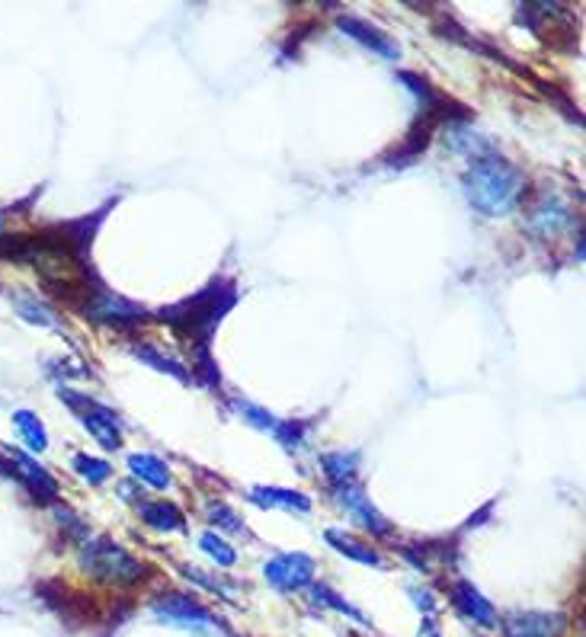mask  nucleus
Segmentation results:
<instances>
[{
  "label": "nucleus",
  "mask_w": 586,
  "mask_h": 637,
  "mask_svg": "<svg viewBox=\"0 0 586 637\" xmlns=\"http://www.w3.org/2000/svg\"><path fill=\"white\" fill-rule=\"evenodd\" d=\"M237 289L228 279H215L202 291H196L192 298L179 301L174 308L161 311V321L171 324L179 340H186L192 352L196 349H209L212 344V330L219 327V321L235 308Z\"/></svg>",
  "instance_id": "obj_1"
},
{
  "label": "nucleus",
  "mask_w": 586,
  "mask_h": 637,
  "mask_svg": "<svg viewBox=\"0 0 586 637\" xmlns=\"http://www.w3.org/2000/svg\"><path fill=\"white\" fill-rule=\"evenodd\" d=\"M465 183V196L481 215H510L523 196H526V179L523 174L503 161V158H481L469 167V174L462 176Z\"/></svg>",
  "instance_id": "obj_2"
},
{
  "label": "nucleus",
  "mask_w": 586,
  "mask_h": 637,
  "mask_svg": "<svg viewBox=\"0 0 586 637\" xmlns=\"http://www.w3.org/2000/svg\"><path fill=\"white\" fill-rule=\"evenodd\" d=\"M77 561L87 577L100 579V583L128 586V583L148 577V567L138 558H132L113 538H87L84 545H77Z\"/></svg>",
  "instance_id": "obj_3"
},
{
  "label": "nucleus",
  "mask_w": 586,
  "mask_h": 637,
  "mask_svg": "<svg viewBox=\"0 0 586 637\" xmlns=\"http://www.w3.org/2000/svg\"><path fill=\"white\" fill-rule=\"evenodd\" d=\"M61 401L67 407H74V413L80 416V423L87 426V433L103 446V449H119L122 446V433H119V416L110 410V407L97 404L93 398L87 395H77L71 388H61L59 391Z\"/></svg>",
  "instance_id": "obj_4"
},
{
  "label": "nucleus",
  "mask_w": 586,
  "mask_h": 637,
  "mask_svg": "<svg viewBox=\"0 0 586 637\" xmlns=\"http://www.w3.org/2000/svg\"><path fill=\"white\" fill-rule=\"evenodd\" d=\"M151 612L164 622V625H174V628H183V632H212L215 628V619L212 612H205L196 599L183 596V592H167L161 599L151 602Z\"/></svg>",
  "instance_id": "obj_5"
},
{
  "label": "nucleus",
  "mask_w": 586,
  "mask_h": 637,
  "mask_svg": "<svg viewBox=\"0 0 586 637\" xmlns=\"http://www.w3.org/2000/svg\"><path fill=\"white\" fill-rule=\"evenodd\" d=\"M263 574H266V579H270L276 589L295 592V589H304V586L314 579V561H311L308 554H301V551H295V554H279V558L266 561Z\"/></svg>",
  "instance_id": "obj_6"
},
{
  "label": "nucleus",
  "mask_w": 586,
  "mask_h": 637,
  "mask_svg": "<svg viewBox=\"0 0 586 637\" xmlns=\"http://www.w3.org/2000/svg\"><path fill=\"white\" fill-rule=\"evenodd\" d=\"M84 314L90 317V321H100V324H116V327H125V324H138V321H145L148 317V311L141 308V304H135V301H128V298H122V295H113V291H100L87 308H84Z\"/></svg>",
  "instance_id": "obj_7"
},
{
  "label": "nucleus",
  "mask_w": 586,
  "mask_h": 637,
  "mask_svg": "<svg viewBox=\"0 0 586 637\" xmlns=\"http://www.w3.org/2000/svg\"><path fill=\"white\" fill-rule=\"evenodd\" d=\"M452 605L471 619L474 625H481V628H497L500 625V619H497V609L481 596V589L469 583V579H456L452 583Z\"/></svg>",
  "instance_id": "obj_8"
},
{
  "label": "nucleus",
  "mask_w": 586,
  "mask_h": 637,
  "mask_svg": "<svg viewBox=\"0 0 586 637\" xmlns=\"http://www.w3.org/2000/svg\"><path fill=\"white\" fill-rule=\"evenodd\" d=\"M337 26H340L350 39L362 42L365 49H372L375 55H382L385 61L401 59V46H398L388 33H382L378 26H372V23L359 20V16H340V23H337Z\"/></svg>",
  "instance_id": "obj_9"
},
{
  "label": "nucleus",
  "mask_w": 586,
  "mask_h": 637,
  "mask_svg": "<svg viewBox=\"0 0 586 637\" xmlns=\"http://www.w3.org/2000/svg\"><path fill=\"white\" fill-rule=\"evenodd\" d=\"M564 632V615L551 612H513L503 622L507 637H558Z\"/></svg>",
  "instance_id": "obj_10"
},
{
  "label": "nucleus",
  "mask_w": 586,
  "mask_h": 637,
  "mask_svg": "<svg viewBox=\"0 0 586 637\" xmlns=\"http://www.w3.org/2000/svg\"><path fill=\"white\" fill-rule=\"evenodd\" d=\"M528 225H532V232L541 234L545 240H551V237H558V234L571 225V212H568V205H564L558 196L545 192V196L532 205Z\"/></svg>",
  "instance_id": "obj_11"
},
{
  "label": "nucleus",
  "mask_w": 586,
  "mask_h": 637,
  "mask_svg": "<svg viewBox=\"0 0 586 637\" xmlns=\"http://www.w3.org/2000/svg\"><path fill=\"white\" fill-rule=\"evenodd\" d=\"M337 500H340V503H344V510L362 522L369 532H375V535H388V532H391V525H388L385 516H382V513H378V510L365 500V494H362L356 484H340V487H337Z\"/></svg>",
  "instance_id": "obj_12"
},
{
  "label": "nucleus",
  "mask_w": 586,
  "mask_h": 637,
  "mask_svg": "<svg viewBox=\"0 0 586 637\" xmlns=\"http://www.w3.org/2000/svg\"><path fill=\"white\" fill-rule=\"evenodd\" d=\"M13 455V471H16V477L36 494V497H42V500H52L55 494H59V484H55V477L42 467V464L36 462V459H29L26 452H20V449H13L10 452Z\"/></svg>",
  "instance_id": "obj_13"
},
{
  "label": "nucleus",
  "mask_w": 586,
  "mask_h": 637,
  "mask_svg": "<svg viewBox=\"0 0 586 637\" xmlns=\"http://www.w3.org/2000/svg\"><path fill=\"white\" fill-rule=\"evenodd\" d=\"M250 500L263 510H298V513H311V500L298 490L286 487H253Z\"/></svg>",
  "instance_id": "obj_14"
},
{
  "label": "nucleus",
  "mask_w": 586,
  "mask_h": 637,
  "mask_svg": "<svg viewBox=\"0 0 586 637\" xmlns=\"http://www.w3.org/2000/svg\"><path fill=\"white\" fill-rule=\"evenodd\" d=\"M327 541L340 551V554H347L352 561H359V564H369V567H385V558L372 548V545H362L359 538H352L347 532H340V528H327Z\"/></svg>",
  "instance_id": "obj_15"
},
{
  "label": "nucleus",
  "mask_w": 586,
  "mask_h": 637,
  "mask_svg": "<svg viewBox=\"0 0 586 637\" xmlns=\"http://www.w3.org/2000/svg\"><path fill=\"white\" fill-rule=\"evenodd\" d=\"M138 516L148 522L151 528H161V532H179V528H186V520H183V513L176 510L174 503H167V500H141L138 503Z\"/></svg>",
  "instance_id": "obj_16"
},
{
  "label": "nucleus",
  "mask_w": 586,
  "mask_h": 637,
  "mask_svg": "<svg viewBox=\"0 0 586 637\" xmlns=\"http://www.w3.org/2000/svg\"><path fill=\"white\" fill-rule=\"evenodd\" d=\"M128 467H132V477L154 487V490H167L171 487V467L161 462L158 455H132L128 459Z\"/></svg>",
  "instance_id": "obj_17"
},
{
  "label": "nucleus",
  "mask_w": 586,
  "mask_h": 637,
  "mask_svg": "<svg viewBox=\"0 0 586 637\" xmlns=\"http://www.w3.org/2000/svg\"><path fill=\"white\" fill-rule=\"evenodd\" d=\"M13 423H16V429H20L23 442H26L33 452H46L49 436H46V426H42V420H39L36 413H29V410H16V413H13Z\"/></svg>",
  "instance_id": "obj_18"
},
{
  "label": "nucleus",
  "mask_w": 586,
  "mask_h": 637,
  "mask_svg": "<svg viewBox=\"0 0 586 637\" xmlns=\"http://www.w3.org/2000/svg\"><path fill=\"white\" fill-rule=\"evenodd\" d=\"M446 145H449L456 154H465V158H471V161H481V158L490 151V141H484V138L471 135V132H462L459 125H449V132H446Z\"/></svg>",
  "instance_id": "obj_19"
},
{
  "label": "nucleus",
  "mask_w": 586,
  "mask_h": 637,
  "mask_svg": "<svg viewBox=\"0 0 586 637\" xmlns=\"http://www.w3.org/2000/svg\"><path fill=\"white\" fill-rule=\"evenodd\" d=\"M321 464H324L327 477L340 487V484H352L359 455H352V452L350 455H347V452H327V455H321Z\"/></svg>",
  "instance_id": "obj_20"
},
{
  "label": "nucleus",
  "mask_w": 586,
  "mask_h": 637,
  "mask_svg": "<svg viewBox=\"0 0 586 637\" xmlns=\"http://www.w3.org/2000/svg\"><path fill=\"white\" fill-rule=\"evenodd\" d=\"M199 548L215 561V564H222V567H235L237 561V551L222 538V535H215V532H205L202 538H199Z\"/></svg>",
  "instance_id": "obj_21"
},
{
  "label": "nucleus",
  "mask_w": 586,
  "mask_h": 637,
  "mask_svg": "<svg viewBox=\"0 0 586 637\" xmlns=\"http://www.w3.org/2000/svg\"><path fill=\"white\" fill-rule=\"evenodd\" d=\"M232 407H235L237 413L247 420V423H253L257 429H266V433H276L279 429V420L270 413V410H263V407H257V404H250V401H232Z\"/></svg>",
  "instance_id": "obj_22"
},
{
  "label": "nucleus",
  "mask_w": 586,
  "mask_h": 637,
  "mask_svg": "<svg viewBox=\"0 0 586 637\" xmlns=\"http://www.w3.org/2000/svg\"><path fill=\"white\" fill-rule=\"evenodd\" d=\"M135 355L141 359V362H148V365H154L158 372H167V375H174V378H179V382H189V375L176 365L171 355H164V352H158L154 347H135Z\"/></svg>",
  "instance_id": "obj_23"
},
{
  "label": "nucleus",
  "mask_w": 586,
  "mask_h": 637,
  "mask_svg": "<svg viewBox=\"0 0 586 637\" xmlns=\"http://www.w3.org/2000/svg\"><path fill=\"white\" fill-rule=\"evenodd\" d=\"M74 471H77L80 477H87L90 484H103V480L113 477V467H110V464L93 459V455H84V452L74 455Z\"/></svg>",
  "instance_id": "obj_24"
},
{
  "label": "nucleus",
  "mask_w": 586,
  "mask_h": 637,
  "mask_svg": "<svg viewBox=\"0 0 586 637\" xmlns=\"http://www.w3.org/2000/svg\"><path fill=\"white\" fill-rule=\"evenodd\" d=\"M311 596H314L317 602H324V605L337 609L340 615H350V619H356L359 625H372V622H369V619H365V615H362L359 609H352L347 599H340V596H337L334 589H327V586H314V589H311Z\"/></svg>",
  "instance_id": "obj_25"
},
{
  "label": "nucleus",
  "mask_w": 586,
  "mask_h": 637,
  "mask_svg": "<svg viewBox=\"0 0 586 637\" xmlns=\"http://www.w3.org/2000/svg\"><path fill=\"white\" fill-rule=\"evenodd\" d=\"M16 308H20V314H23L29 324H42V327H52V324H55L52 311L42 308V304H36L33 298H16Z\"/></svg>",
  "instance_id": "obj_26"
},
{
  "label": "nucleus",
  "mask_w": 586,
  "mask_h": 637,
  "mask_svg": "<svg viewBox=\"0 0 586 637\" xmlns=\"http://www.w3.org/2000/svg\"><path fill=\"white\" fill-rule=\"evenodd\" d=\"M209 520L215 522V525H222V528H228V532H240L244 528V522H237V516L225 503H209Z\"/></svg>",
  "instance_id": "obj_27"
},
{
  "label": "nucleus",
  "mask_w": 586,
  "mask_h": 637,
  "mask_svg": "<svg viewBox=\"0 0 586 637\" xmlns=\"http://www.w3.org/2000/svg\"><path fill=\"white\" fill-rule=\"evenodd\" d=\"M0 232H3V215H0Z\"/></svg>",
  "instance_id": "obj_28"
}]
</instances>
